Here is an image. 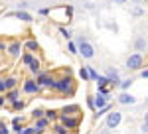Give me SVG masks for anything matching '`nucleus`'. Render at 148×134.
I'll use <instances>...</instances> for the list:
<instances>
[{"instance_id":"obj_1","label":"nucleus","mask_w":148,"mask_h":134,"mask_svg":"<svg viewBox=\"0 0 148 134\" xmlns=\"http://www.w3.org/2000/svg\"><path fill=\"white\" fill-rule=\"evenodd\" d=\"M75 45H77V53L83 55V59H93L95 57V47L91 45V42L87 38H79Z\"/></svg>"},{"instance_id":"obj_2","label":"nucleus","mask_w":148,"mask_h":134,"mask_svg":"<svg viewBox=\"0 0 148 134\" xmlns=\"http://www.w3.org/2000/svg\"><path fill=\"white\" fill-rule=\"evenodd\" d=\"M56 91L57 93H61V95H71L73 93V81L69 75H63L61 79H56Z\"/></svg>"},{"instance_id":"obj_3","label":"nucleus","mask_w":148,"mask_h":134,"mask_svg":"<svg viewBox=\"0 0 148 134\" xmlns=\"http://www.w3.org/2000/svg\"><path fill=\"white\" fill-rule=\"evenodd\" d=\"M142 65H144L142 53H132L126 59V69H130V71H138V69H142Z\"/></svg>"},{"instance_id":"obj_4","label":"nucleus","mask_w":148,"mask_h":134,"mask_svg":"<svg viewBox=\"0 0 148 134\" xmlns=\"http://www.w3.org/2000/svg\"><path fill=\"white\" fill-rule=\"evenodd\" d=\"M121 122H123V112H119V111H109V114H107V120H105L107 128H109V130H113V128H116Z\"/></svg>"},{"instance_id":"obj_5","label":"nucleus","mask_w":148,"mask_h":134,"mask_svg":"<svg viewBox=\"0 0 148 134\" xmlns=\"http://www.w3.org/2000/svg\"><path fill=\"white\" fill-rule=\"evenodd\" d=\"M36 83H38L40 87H47V89H53V91H56V79L51 77L49 73H38Z\"/></svg>"},{"instance_id":"obj_6","label":"nucleus","mask_w":148,"mask_h":134,"mask_svg":"<svg viewBox=\"0 0 148 134\" xmlns=\"http://www.w3.org/2000/svg\"><path fill=\"white\" fill-rule=\"evenodd\" d=\"M59 122L63 124L67 130H75V128L79 126V118H77V116H71V114H61V116H59Z\"/></svg>"},{"instance_id":"obj_7","label":"nucleus","mask_w":148,"mask_h":134,"mask_svg":"<svg viewBox=\"0 0 148 134\" xmlns=\"http://www.w3.org/2000/svg\"><path fill=\"white\" fill-rule=\"evenodd\" d=\"M22 42H18V40H16V42H12V44H8V47H6V53H8V55L10 57H14V59H18V57L22 55Z\"/></svg>"},{"instance_id":"obj_8","label":"nucleus","mask_w":148,"mask_h":134,"mask_svg":"<svg viewBox=\"0 0 148 134\" xmlns=\"http://www.w3.org/2000/svg\"><path fill=\"white\" fill-rule=\"evenodd\" d=\"M22 89H24V93H28V95H38V93L42 91V87L36 83L34 79H26L24 85H22Z\"/></svg>"},{"instance_id":"obj_9","label":"nucleus","mask_w":148,"mask_h":134,"mask_svg":"<svg viewBox=\"0 0 148 134\" xmlns=\"http://www.w3.org/2000/svg\"><path fill=\"white\" fill-rule=\"evenodd\" d=\"M116 103H119V105H125V107H128V105H136V97L130 95V93H126V91H123V93L116 97Z\"/></svg>"},{"instance_id":"obj_10","label":"nucleus","mask_w":148,"mask_h":134,"mask_svg":"<svg viewBox=\"0 0 148 134\" xmlns=\"http://www.w3.org/2000/svg\"><path fill=\"white\" fill-rule=\"evenodd\" d=\"M105 73H107L105 77L109 79V83H111V85H119V81H121V73H119L114 67H107V71H105Z\"/></svg>"},{"instance_id":"obj_11","label":"nucleus","mask_w":148,"mask_h":134,"mask_svg":"<svg viewBox=\"0 0 148 134\" xmlns=\"http://www.w3.org/2000/svg\"><path fill=\"white\" fill-rule=\"evenodd\" d=\"M107 103H109V95L97 93V95L93 97V107H95V109H103V107H105Z\"/></svg>"},{"instance_id":"obj_12","label":"nucleus","mask_w":148,"mask_h":134,"mask_svg":"<svg viewBox=\"0 0 148 134\" xmlns=\"http://www.w3.org/2000/svg\"><path fill=\"white\" fill-rule=\"evenodd\" d=\"M8 16H14V18H18V20H22V22H32L34 18L28 14L26 10H16V12H10Z\"/></svg>"},{"instance_id":"obj_13","label":"nucleus","mask_w":148,"mask_h":134,"mask_svg":"<svg viewBox=\"0 0 148 134\" xmlns=\"http://www.w3.org/2000/svg\"><path fill=\"white\" fill-rule=\"evenodd\" d=\"M47 124H49V120H47L46 116H42V118H36V134H42L44 130L47 128Z\"/></svg>"},{"instance_id":"obj_14","label":"nucleus","mask_w":148,"mask_h":134,"mask_svg":"<svg viewBox=\"0 0 148 134\" xmlns=\"http://www.w3.org/2000/svg\"><path fill=\"white\" fill-rule=\"evenodd\" d=\"M146 40L142 38V36H136V40H134V49H136V53H140V51H146Z\"/></svg>"},{"instance_id":"obj_15","label":"nucleus","mask_w":148,"mask_h":134,"mask_svg":"<svg viewBox=\"0 0 148 134\" xmlns=\"http://www.w3.org/2000/svg\"><path fill=\"white\" fill-rule=\"evenodd\" d=\"M28 65H30V73H34V75L42 73V63H40V59H36V57H34Z\"/></svg>"},{"instance_id":"obj_16","label":"nucleus","mask_w":148,"mask_h":134,"mask_svg":"<svg viewBox=\"0 0 148 134\" xmlns=\"http://www.w3.org/2000/svg\"><path fill=\"white\" fill-rule=\"evenodd\" d=\"M132 83H134V79L128 77V79H123V81H119V87H121V91H128L130 87H132Z\"/></svg>"},{"instance_id":"obj_17","label":"nucleus","mask_w":148,"mask_h":134,"mask_svg":"<svg viewBox=\"0 0 148 134\" xmlns=\"http://www.w3.org/2000/svg\"><path fill=\"white\" fill-rule=\"evenodd\" d=\"M16 83H18V79H16V77H8V79H4V89H6V91L16 89Z\"/></svg>"},{"instance_id":"obj_18","label":"nucleus","mask_w":148,"mask_h":134,"mask_svg":"<svg viewBox=\"0 0 148 134\" xmlns=\"http://www.w3.org/2000/svg\"><path fill=\"white\" fill-rule=\"evenodd\" d=\"M26 49H28V51H30V53H32V51H38V49H40V45H38V42H36V40H28V42H26Z\"/></svg>"},{"instance_id":"obj_19","label":"nucleus","mask_w":148,"mask_h":134,"mask_svg":"<svg viewBox=\"0 0 148 134\" xmlns=\"http://www.w3.org/2000/svg\"><path fill=\"white\" fill-rule=\"evenodd\" d=\"M24 107H26V100H22V99L12 100V109H14V111H22Z\"/></svg>"},{"instance_id":"obj_20","label":"nucleus","mask_w":148,"mask_h":134,"mask_svg":"<svg viewBox=\"0 0 148 134\" xmlns=\"http://www.w3.org/2000/svg\"><path fill=\"white\" fill-rule=\"evenodd\" d=\"M53 134H69V130L63 126L61 122H57L56 126H53Z\"/></svg>"},{"instance_id":"obj_21","label":"nucleus","mask_w":148,"mask_h":134,"mask_svg":"<svg viewBox=\"0 0 148 134\" xmlns=\"http://www.w3.org/2000/svg\"><path fill=\"white\" fill-rule=\"evenodd\" d=\"M109 111H113V107H111V103H107L103 109H97V114H95V118H99V116H103L105 112H109Z\"/></svg>"},{"instance_id":"obj_22","label":"nucleus","mask_w":148,"mask_h":134,"mask_svg":"<svg viewBox=\"0 0 148 134\" xmlns=\"http://www.w3.org/2000/svg\"><path fill=\"white\" fill-rule=\"evenodd\" d=\"M95 81H97V87H107V85H111V83H109V79L105 77V75H99Z\"/></svg>"},{"instance_id":"obj_23","label":"nucleus","mask_w":148,"mask_h":134,"mask_svg":"<svg viewBox=\"0 0 148 134\" xmlns=\"http://www.w3.org/2000/svg\"><path fill=\"white\" fill-rule=\"evenodd\" d=\"M71 112H79V107H77V105H69V107H65V109H63V112H61V114H71Z\"/></svg>"},{"instance_id":"obj_24","label":"nucleus","mask_w":148,"mask_h":134,"mask_svg":"<svg viewBox=\"0 0 148 134\" xmlns=\"http://www.w3.org/2000/svg\"><path fill=\"white\" fill-rule=\"evenodd\" d=\"M87 71H89V81H95V79L99 77V73L95 71V67H93V65H87Z\"/></svg>"},{"instance_id":"obj_25","label":"nucleus","mask_w":148,"mask_h":134,"mask_svg":"<svg viewBox=\"0 0 148 134\" xmlns=\"http://www.w3.org/2000/svg\"><path fill=\"white\" fill-rule=\"evenodd\" d=\"M79 77L83 79V81H89V71H87V65H83L79 69Z\"/></svg>"},{"instance_id":"obj_26","label":"nucleus","mask_w":148,"mask_h":134,"mask_svg":"<svg viewBox=\"0 0 148 134\" xmlns=\"http://www.w3.org/2000/svg\"><path fill=\"white\" fill-rule=\"evenodd\" d=\"M44 116H46L47 120H56V118H57V112L53 111V109H51V111H44Z\"/></svg>"},{"instance_id":"obj_27","label":"nucleus","mask_w":148,"mask_h":134,"mask_svg":"<svg viewBox=\"0 0 148 134\" xmlns=\"http://www.w3.org/2000/svg\"><path fill=\"white\" fill-rule=\"evenodd\" d=\"M42 116H44V109H34V111H32V118H42Z\"/></svg>"},{"instance_id":"obj_28","label":"nucleus","mask_w":148,"mask_h":134,"mask_svg":"<svg viewBox=\"0 0 148 134\" xmlns=\"http://www.w3.org/2000/svg\"><path fill=\"white\" fill-rule=\"evenodd\" d=\"M12 122H14V132H16V134H20V132H22V128H24L22 122H20V120H12Z\"/></svg>"},{"instance_id":"obj_29","label":"nucleus","mask_w":148,"mask_h":134,"mask_svg":"<svg viewBox=\"0 0 148 134\" xmlns=\"http://www.w3.org/2000/svg\"><path fill=\"white\" fill-rule=\"evenodd\" d=\"M144 134H148V112L144 114V120H142V128H140Z\"/></svg>"},{"instance_id":"obj_30","label":"nucleus","mask_w":148,"mask_h":134,"mask_svg":"<svg viewBox=\"0 0 148 134\" xmlns=\"http://www.w3.org/2000/svg\"><path fill=\"white\" fill-rule=\"evenodd\" d=\"M32 59H34V53H24V55H22V63H26V65H28Z\"/></svg>"},{"instance_id":"obj_31","label":"nucleus","mask_w":148,"mask_h":134,"mask_svg":"<svg viewBox=\"0 0 148 134\" xmlns=\"http://www.w3.org/2000/svg\"><path fill=\"white\" fill-rule=\"evenodd\" d=\"M0 134H10V130H8V126H6L4 120H0Z\"/></svg>"},{"instance_id":"obj_32","label":"nucleus","mask_w":148,"mask_h":134,"mask_svg":"<svg viewBox=\"0 0 148 134\" xmlns=\"http://www.w3.org/2000/svg\"><path fill=\"white\" fill-rule=\"evenodd\" d=\"M59 34H61L65 40H69V38H71V32H69L67 28H59Z\"/></svg>"},{"instance_id":"obj_33","label":"nucleus","mask_w":148,"mask_h":134,"mask_svg":"<svg viewBox=\"0 0 148 134\" xmlns=\"http://www.w3.org/2000/svg\"><path fill=\"white\" fill-rule=\"evenodd\" d=\"M20 134H36V128L34 126H26V128H22V132Z\"/></svg>"},{"instance_id":"obj_34","label":"nucleus","mask_w":148,"mask_h":134,"mask_svg":"<svg viewBox=\"0 0 148 134\" xmlns=\"http://www.w3.org/2000/svg\"><path fill=\"white\" fill-rule=\"evenodd\" d=\"M67 47H69V53H73V55L77 53V45L73 44V42H69V44H67Z\"/></svg>"},{"instance_id":"obj_35","label":"nucleus","mask_w":148,"mask_h":134,"mask_svg":"<svg viewBox=\"0 0 148 134\" xmlns=\"http://www.w3.org/2000/svg\"><path fill=\"white\" fill-rule=\"evenodd\" d=\"M142 14H144V10H142L140 6H136V8L132 10V16H142Z\"/></svg>"},{"instance_id":"obj_36","label":"nucleus","mask_w":148,"mask_h":134,"mask_svg":"<svg viewBox=\"0 0 148 134\" xmlns=\"http://www.w3.org/2000/svg\"><path fill=\"white\" fill-rule=\"evenodd\" d=\"M6 47H8V44H4V42H0V53H6Z\"/></svg>"},{"instance_id":"obj_37","label":"nucleus","mask_w":148,"mask_h":134,"mask_svg":"<svg viewBox=\"0 0 148 134\" xmlns=\"http://www.w3.org/2000/svg\"><path fill=\"white\" fill-rule=\"evenodd\" d=\"M140 77H142V79H148V69H142V71H140Z\"/></svg>"},{"instance_id":"obj_38","label":"nucleus","mask_w":148,"mask_h":134,"mask_svg":"<svg viewBox=\"0 0 148 134\" xmlns=\"http://www.w3.org/2000/svg\"><path fill=\"white\" fill-rule=\"evenodd\" d=\"M0 93H6V89H4V79H0Z\"/></svg>"},{"instance_id":"obj_39","label":"nucleus","mask_w":148,"mask_h":134,"mask_svg":"<svg viewBox=\"0 0 148 134\" xmlns=\"http://www.w3.org/2000/svg\"><path fill=\"white\" fill-rule=\"evenodd\" d=\"M47 12H49V8H40V14H42V16H46Z\"/></svg>"},{"instance_id":"obj_40","label":"nucleus","mask_w":148,"mask_h":134,"mask_svg":"<svg viewBox=\"0 0 148 134\" xmlns=\"http://www.w3.org/2000/svg\"><path fill=\"white\" fill-rule=\"evenodd\" d=\"M4 103H6V99H4V95H0V109L4 107Z\"/></svg>"},{"instance_id":"obj_41","label":"nucleus","mask_w":148,"mask_h":134,"mask_svg":"<svg viewBox=\"0 0 148 134\" xmlns=\"http://www.w3.org/2000/svg\"><path fill=\"white\" fill-rule=\"evenodd\" d=\"M26 6H28V4H26V2H20V4H18V10H24V8H26Z\"/></svg>"},{"instance_id":"obj_42","label":"nucleus","mask_w":148,"mask_h":134,"mask_svg":"<svg viewBox=\"0 0 148 134\" xmlns=\"http://www.w3.org/2000/svg\"><path fill=\"white\" fill-rule=\"evenodd\" d=\"M113 2H114V4H125L126 0H113Z\"/></svg>"},{"instance_id":"obj_43","label":"nucleus","mask_w":148,"mask_h":134,"mask_svg":"<svg viewBox=\"0 0 148 134\" xmlns=\"http://www.w3.org/2000/svg\"><path fill=\"white\" fill-rule=\"evenodd\" d=\"M146 49H148V45H146Z\"/></svg>"},{"instance_id":"obj_44","label":"nucleus","mask_w":148,"mask_h":134,"mask_svg":"<svg viewBox=\"0 0 148 134\" xmlns=\"http://www.w3.org/2000/svg\"><path fill=\"white\" fill-rule=\"evenodd\" d=\"M146 2H148V0H146Z\"/></svg>"}]
</instances>
